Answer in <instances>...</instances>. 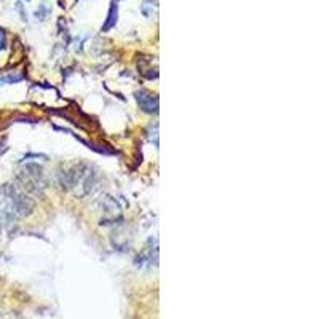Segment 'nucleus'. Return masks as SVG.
<instances>
[{
  "label": "nucleus",
  "instance_id": "1",
  "mask_svg": "<svg viewBox=\"0 0 319 319\" xmlns=\"http://www.w3.org/2000/svg\"><path fill=\"white\" fill-rule=\"evenodd\" d=\"M32 209H34V203L24 193L12 189V187L0 189V212L5 219L29 216Z\"/></svg>",
  "mask_w": 319,
  "mask_h": 319
},
{
  "label": "nucleus",
  "instance_id": "2",
  "mask_svg": "<svg viewBox=\"0 0 319 319\" xmlns=\"http://www.w3.org/2000/svg\"><path fill=\"white\" fill-rule=\"evenodd\" d=\"M19 179L23 181L24 187H27L29 190H34V192H42L47 187L43 169L39 164H26L19 172Z\"/></svg>",
  "mask_w": 319,
  "mask_h": 319
},
{
  "label": "nucleus",
  "instance_id": "3",
  "mask_svg": "<svg viewBox=\"0 0 319 319\" xmlns=\"http://www.w3.org/2000/svg\"><path fill=\"white\" fill-rule=\"evenodd\" d=\"M136 101L140 107V111L146 114H157L158 112V97L147 90H139L136 91Z\"/></svg>",
  "mask_w": 319,
  "mask_h": 319
},
{
  "label": "nucleus",
  "instance_id": "4",
  "mask_svg": "<svg viewBox=\"0 0 319 319\" xmlns=\"http://www.w3.org/2000/svg\"><path fill=\"white\" fill-rule=\"evenodd\" d=\"M140 13L149 19H153L158 13V0H142Z\"/></svg>",
  "mask_w": 319,
  "mask_h": 319
},
{
  "label": "nucleus",
  "instance_id": "5",
  "mask_svg": "<svg viewBox=\"0 0 319 319\" xmlns=\"http://www.w3.org/2000/svg\"><path fill=\"white\" fill-rule=\"evenodd\" d=\"M117 19H118V7H117V4H112L111 5V10H109L107 19H105L104 26L101 27V30L102 32H109L111 29H114L115 24H117Z\"/></svg>",
  "mask_w": 319,
  "mask_h": 319
},
{
  "label": "nucleus",
  "instance_id": "6",
  "mask_svg": "<svg viewBox=\"0 0 319 319\" xmlns=\"http://www.w3.org/2000/svg\"><path fill=\"white\" fill-rule=\"evenodd\" d=\"M48 13H50V8H48V5H40V7H39V10L36 12V16H37V19L43 21Z\"/></svg>",
  "mask_w": 319,
  "mask_h": 319
},
{
  "label": "nucleus",
  "instance_id": "7",
  "mask_svg": "<svg viewBox=\"0 0 319 319\" xmlns=\"http://www.w3.org/2000/svg\"><path fill=\"white\" fill-rule=\"evenodd\" d=\"M7 45V37H5V32L0 30V51H2Z\"/></svg>",
  "mask_w": 319,
  "mask_h": 319
}]
</instances>
